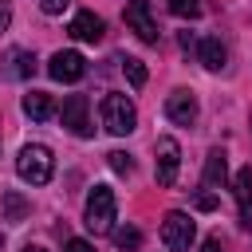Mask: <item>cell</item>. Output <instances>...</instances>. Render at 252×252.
<instances>
[{"instance_id": "obj_14", "label": "cell", "mask_w": 252, "mask_h": 252, "mask_svg": "<svg viewBox=\"0 0 252 252\" xmlns=\"http://www.w3.org/2000/svg\"><path fill=\"white\" fill-rule=\"evenodd\" d=\"M232 189H236V205H240V213L248 217V209H252V165L236 169V177H232Z\"/></svg>"}, {"instance_id": "obj_16", "label": "cell", "mask_w": 252, "mask_h": 252, "mask_svg": "<svg viewBox=\"0 0 252 252\" xmlns=\"http://www.w3.org/2000/svg\"><path fill=\"white\" fill-rule=\"evenodd\" d=\"M8 59H12V67H8L12 79H28V75L35 71V55H28V51H12Z\"/></svg>"}, {"instance_id": "obj_4", "label": "cell", "mask_w": 252, "mask_h": 252, "mask_svg": "<svg viewBox=\"0 0 252 252\" xmlns=\"http://www.w3.org/2000/svg\"><path fill=\"white\" fill-rule=\"evenodd\" d=\"M193 236H197V224L189 220V213H177V209L165 213V220H161V244L169 252H189Z\"/></svg>"}, {"instance_id": "obj_26", "label": "cell", "mask_w": 252, "mask_h": 252, "mask_svg": "<svg viewBox=\"0 0 252 252\" xmlns=\"http://www.w3.org/2000/svg\"><path fill=\"white\" fill-rule=\"evenodd\" d=\"M24 252H47V248H43V244H28Z\"/></svg>"}, {"instance_id": "obj_21", "label": "cell", "mask_w": 252, "mask_h": 252, "mask_svg": "<svg viewBox=\"0 0 252 252\" xmlns=\"http://www.w3.org/2000/svg\"><path fill=\"white\" fill-rule=\"evenodd\" d=\"M71 0H39V8H43V16H59L63 8H67Z\"/></svg>"}, {"instance_id": "obj_19", "label": "cell", "mask_w": 252, "mask_h": 252, "mask_svg": "<svg viewBox=\"0 0 252 252\" xmlns=\"http://www.w3.org/2000/svg\"><path fill=\"white\" fill-rule=\"evenodd\" d=\"M106 158H110V169H114V173H130V169H134L130 154H122V150H110Z\"/></svg>"}, {"instance_id": "obj_11", "label": "cell", "mask_w": 252, "mask_h": 252, "mask_svg": "<svg viewBox=\"0 0 252 252\" xmlns=\"http://www.w3.org/2000/svg\"><path fill=\"white\" fill-rule=\"evenodd\" d=\"M197 55H201L205 71H220V67L228 63V51H224V43H220L217 35H205V39H201V47H197Z\"/></svg>"}, {"instance_id": "obj_20", "label": "cell", "mask_w": 252, "mask_h": 252, "mask_svg": "<svg viewBox=\"0 0 252 252\" xmlns=\"http://www.w3.org/2000/svg\"><path fill=\"white\" fill-rule=\"evenodd\" d=\"M169 12H173V16H189V20H193V16L201 12V4H197V0H169Z\"/></svg>"}, {"instance_id": "obj_13", "label": "cell", "mask_w": 252, "mask_h": 252, "mask_svg": "<svg viewBox=\"0 0 252 252\" xmlns=\"http://www.w3.org/2000/svg\"><path fill=\"white\" fill-rule=\"evenodd\" d=\"M224 177H228L224 150H209V158H205V189H224Z\"/></svg>"}, {"instance_id": "obj_7", "label": "cell", "mask_w": 252, "mask_h": 252, "mask_svg": "<svg viewBox=\"0 0 252 252\" xmlns=\"http://www.w3.org/2000/svg\"><path fill=\"white\" fill-rule=\"evenodd\" d=\"M126 24L138 32L142 43H158V24H154V12H150V0H130L126 4Z\"/></svg>"}, {"instance_id": "obj_10", "label": "cell", "mask_w": 252, "mask_h": 252, "mask_svg": "<svg viewBox=\"0 0 252 252\" xmlns=\"http://www.w3.org/2000/svg\"><path fill=\"white\" fill-rule=\"evenodd\" d=\"M75 39H83V43H98L102 39V32H106V24L94 16V12H75V20H71V28H67Z\"/></svg>"}, {"instance_id": "obj_8", "label": "cell", "mask_w": 252, "mask_h": 252, "mask_svg": "<svg viewBox=\"0 0 252 252\" xmlns=\"http://www.w3.org/2000/svg\"><path fill=\"white\" fill-rule=\"evenodd\" d=\"M181 165V146L173 138H158V185H173Z\"/></svg>"}, {"instance_id": "obj_24", "label": "cell", "mask_w": 252, "mask_h": 252, "mask_svg": "<svg viewBox=\"0 0 252 252\" xmlns=\"http://www.w3.org/2000/svg\"><path fill=\"white\" fill-rule=\"evenodd\" d=\"M8 20H12V8H8V0H0V32L8 28Z\"/></svg>"}, {"instance_id": "obj_22", "label": "cell", "mask_w": 252, "mask_h": 252, "mask_svg": "<svg viewBox=\"0 0 252 252\" xmlns=\"http://www.w3.org/2000/svg\"><path fill=\"white\" fill-rule=\"evenodd\" d=\"M63 252H94V244H91V240H83V236H71Z\"/></svg>"}, {"instance_id": "obj_6", "label": "cell", "mask_w": 252, "mask_h": 252, "mask_svg": "<svg viewBox=\"0 0 252 252\" xmlns=\"http://www.w3.org/2000/svg\"><path fill=\"white\" fill-rule=\"evenodd\" d=\"M59 118H63V126H67L75 138H91V134H94V126H91V118H87V94H67Z\"/></svg>"}, {"instance_id": "obj_3", "label": "cell", "mask_w": 252, "mask_h": 252, "mask_svg": "<svg viewBox=\"0 0 252 252\" xmlns=\"http://www.w3.org/2000/svg\"><path fill=\"white\" fill-rule=\"evenodd\" d=\"M102 126H106L114 138L130 134V130L138 126V110H134V102H130L126 94H106V98H102Z\"/></svg>"}, {"instance_id": "obj_17", "label": "cell", "mask_w": 252, "mask_h": 252, "mask_svg": "<svg viewBox=\"0 0 252 252\" xmlns=\"http://www.w3.org/2000/svg\"><path fill=\"white\" fill-rule=\"evenodd\" d=\"M24 213H28V201L16 189H8L4 193V220H24Z\"/></svg>"}, {"instance_id": "obj_18", "label": "cell", "mask_w": 252, "mask_h": 252, "mask_svg": "<svg viewBox=\"0 0 252 252\" xmlns=\"http://www.w3.org/2000/svg\"><path fill=\"white\" fill-rule=\"evenodd\" d=\"M122 71H126V79H130L134 91L146 87V63H142V59H122Z\"/></svg>"}, {"instance_id": "obj_1", "label": "cell", "mask_w": 252, "mask_h": 252, "mask_svg": "<svg viewBox=\"0 0 252 252\" xmlns=\"http://www.w3.org/2000/svg\"><path fill=\"white\" fill-rule=\"evenodd\" d=\"M51 169H55V158H51V150L39 146V142L24 146L20 158H16V173H20L28 185H47V181H51Z\"/></svg>"}, {"instance_id": "obj_9", "label": "cell", "mask_w": 252, "mask_h": 252, "mask_svg": "<svg viewBox=\"0 0 252 252\" xmlns=\"http://www.w3.org/2000/svg\"><path fill=\"white\" fill-rule=\"evenodd\" d=\"M165 118L177 122V126H193V122H197V98H193L189 91H173V94L165 98Z\"/></svg>"}, {"instance_id": "obj_5", "label": "cell", "mask_w": 252, "mask_h": 252, "mask_svg": "<svg viewBox=\"0 0 252 252\" xmlns=\"http://www.w3.org/2000/svg\"><path fill=\"white\" fill-rule=\"evenodd\" d=\"M47 75H51L55 83H79V79L87 75V59H83L79 51H55L51 63H47Z\"/></svg>"}, {"instance_id": "obj_25", "label": "cell", "mask_w": 252, "mask_h": 252, "mask_svg": "<svg viewBox=\"0 0 252 252\" xmlns=\"http://www.w3.org/2000/svg\"><path fill=\"white\" fill-rule=\"evenodd\" d=\"M201 252H220V236H209V240H205V248H201Z\"/></svg>"}, {"instance_id": "obj_12", "label": "cell", "mask_w": 252, "mask_h": 252, "mask_svg": "<svg viewBox=\"0 0 252 252\" xmlns=\"http://www.w3.org/2000/svg\"><path fill=\"white\" fill-rule=\"evenodd\" d=\"M20 106H24V114H28V118H35V122H43V118H51V114H55V102H51V94H47V91H28Z\"/></svg>"}, {"instance_id": "obj_2", "label": "cell", "mask_w": 252, "mask_h": 252, "mask_svg": "<svg viewBox=\"0 0 252 252\" xmlns=\"http://www.w3.org/2000/svg\"><path fill=\"white\" fill-rule=\"evenodd\" d=\"M83 224H87L91 232H110V228H114V189H106V185H94V189H91Z\"/></svg>"}, {"instance_id": "obj_15", "label": "cell", "mask_w": 252, "mask_h": 252, "mask_svg": "<svg viewBox=\"0 0 252 252\" xmlns=\"http://www.w3.org/2000/svg\"><path fill=\"white\" fill-rule=\"evenodd\" d=\"M110 236H114V244H118L122 252H134V248L142 244V232H138L134 224H118V228H110Z\"/></svg>"}, {"instance_id": "obj_23", "label": "cell", "mask_w": 252, "mask_h": 252, "mask_svg": "<svg viewBox=\"0 0 252 252\" xmlns=\"http://www.w3.org/2000/svg\"><path fill=\"white\" fill-rule=\"evenodd\" d=\"M197 209H201V213H213V209H217V197H213V193H197Z\"/></svg>"}]
</instances>
